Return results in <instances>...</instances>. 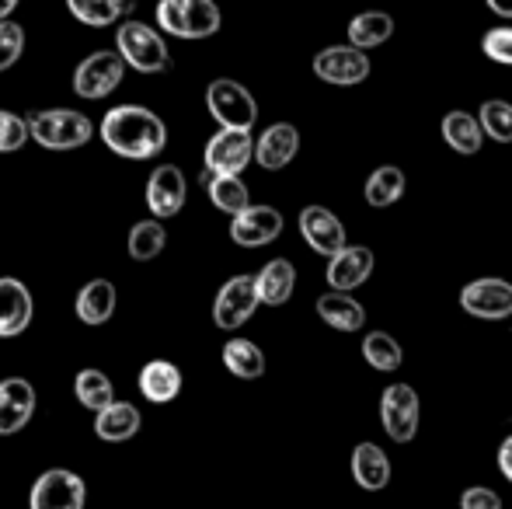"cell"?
Returning <instances> with one entry per match:
<instances>
[{"label":"cell","mask_w":512,"mask_h":509,"mask_svg":"<svg viewBox=\"0 0 512 509\" xmlns=\"http://www.w3.org/2000/svg\"><path fill=\"white\" fill-rule=\"evenodd\" d=\"M460 509H502L499 492L485 489V485H471L460 492Z\"/></svg>","instance_id":"f35d334b"},{"label":"cell","mask_w":512,"mask_h":509,"mask_svg":"<svg viewBox=\"0 0 512 509\" xmlns=\"http://www.w3.org/2000/svg\"><path fill=\"white\" fill-rule=\"evenodd\" d=\"M25 143H28L25 116L0 109V154H14V150H21Z\"/></svg>","instance_id":"8d00e7d4"},{"label":"cell","mask_w":512,"mask_h":509,"mask_svg":"<svg viewBox=\"0 0 512 509\" xmlns=\"http://www.w3.org/2000/svg\"><path fill=\"white\" fill-rule=\"evenodd\" d=\"M35 318V300L21 279L0 276V339H18Z\"/></svg>","instance_id":"2e32d148"},{"label":"cell","mask_w":512,"mask_h":509,"mask_svg":"<svg viewBox=\"0 0 512 509\" xmlns=\"http://www.w3.org/2000/svg\"><path fill=\"white\" fill-rule=\"evenodd\" d=\"M74 398L81 401L88 412L98 415L102 408H108L115 401V387H112V381H108V374L88 367V370H81V374L74 377Z\"/></svg>","instance_id":"d6a6232c"},{"label":"cell","mask_w":512,"mask_h":509,"mask_svg":"<svg viewBox=\"0 0 512 509\" xmlns=\"http://www.w3.org/2000/svg\"><path fill=\"white\" fill-rule=\"evenodd\" d=\"M203 185H206V192H209V203H213L220 213H227L230 220L251 206V192H248V185H244V178L203 175Z\"/></svg>","instance_id":"4316f807"},{"label":"cell","mask_w":512,"mask_h":509,"mask_svg":"<svg viewBox=\"0 0 512 509\" xmlns=\"http://www.w3.org/2000/svg\"><path fill=\"white\" fill-rule=\"evenodd\" d=\"M251 161H255V136L241 129H216L203 150V175L241 178Z\"/></svg>","instance_id":"52a82bcc"},{"label":"cell","mask_w":512,"mask_h":509,"mask_svg":"<svg viewBox=\"0 0 512 509\" xmlns=\"http://www.w3.org/2000/svg\"><path fill=\"white\" fill-rule=\"evenodd\" d=\"M164 245H168V227L150 217L133 224V231H129V238H126V248L133 262H154V258L164 252Z\"/></svg>","instance_id":"1f68e13d"},{"label":"cell","mask_w":512,"mask_h":509,"mask_svg":"<svg viewBox=\"0 0 512 509\" xmlns=\"http://www.w3.org/2000/svg\"><path fill=\"white\" fill-rule=\"evenodd\" d=\"M297 224H300L304 241L310 245V252H317L324 258L338 255L345 245H349V238H345V224L328 210V206H304Z\"/></svg>","instance_id":"9a60e30c"},{"label":"cell","mask_w":512,"mask_h":509,"mask_svg":"<svg viewBox=\"0 0 512 509\" xmlns=\"http://www.w3.org/2000/svg\"><path fill=\"white\" fill-rule=\"evenodd\" d=\"M25 53V28L18 21H0V74L11 70Z\"/></svg>","instance_id":"d590c367"},{"label":"cell","mask_w":512,"mask_h":509,"mask_svg":"<svg viewBox=\"0 0 512 509\" xmlns=\"http://www.w3.org/2000/svg\"><path fill=\"white\" fill-rule=\"evenodd\" d=\"M182 370L175 367L171 360H150L143 363L140 377H136V387H140V394L150 401V405H171V401L182 394Z\"/></svg>","instance_id":"44dd1931"},{"label":"cell","mask_w":512,"mask_h":509,"mask_svg":"<svg viewBox=\"0 0 512 509\" xmlns=\"http://www.w3.org/2000/svg\"><path fill=\"white\" fill-rule=\"evenodd\" d=\"M314 74L321 77L324 84H335V88H356L370 77V56L352 49L349 42L345 46H328L314 56Z\"/></svg>","instance_id":"4fadbf2b"},{"label":"cell","mask_w":512,"mask_h":509,"mask_svg":"<svg viewBox=\"0 0 512 509\" xmlns=\"http://www.w3.org/2000/svg\"><path fill=\"white\" fill-rule=\"evenodd\" d=\"M499 471L506 475V482H512V433L502 440V447H499Z\"/></svg>","instance_id":"ab89813d"},{"label":"cell","mask_w":512,"mask_h":509,"mask_svg":"<svg viewBox=\"0 0 512 509\" xmlns=\"http://www.w3.org/2000/svg\"><path fill=\"white\" fill-rule=\"evenodd\" d=\"M28 140L46 150H81L95 136V123L77 109H39L25 116Z\"/></svg>","instance_id":"7a4b0ae2"},{"label":"cell","mask_w":512,"mask_h":509,"mask_svg":"<svg viewBox=\"0 0 512 509\" xmlns=\"http://www.w3.org/2000/svg\"><path fill=\"white\" fill-rule=\"evenodd\" d=\"M474 119H478L485 140L512 143V102H506V98H488V102H481Z\"/></svg>","instance_id":"e575fe53"},{"label":"cell","mask_w":512,"mask_h":509,"mask_svg":"<svg viewBox=\"0 0 512 509\" xmlns=\"http://www.w3.org/2000/svg\"><path fill=\"white\" fill-rule=\"evenodd\" d=\"M88 506V482L70 468H49L35 478L28 492V509H84Z\"/></svg>","instance_id":"8992f818"},{"label":"cell","mask_w":512,"mask_h":509,"mask_svg":"<svg viewBox=\"0 0 512 509\" xmlns=\"http://www.w3.org/2000/svg\"><path fill=\"white\" fill-rule=\"evenodd\" d=\"M115 304H119V290H115V283H112V279L98 276V279H88V283L77 290L74 314H77V321L98 328L115 314Z\"/></svg>","instance_id":"ffe728a7"},{"label":"cell","mask_w":512,"mask_h":509,"mask_svg":"<svg viewBox=\"0 0 512 509\" xmlns=\"http://www.w3.org/2000/svg\"><path fill=\"white\" fill-rule=\"evenodd\" d=\"M157 28L175 39H209V35L220 32L223 14L213 0H161L154 11Z\"/></svg>","instance_id":"277c9868"},{"label":"cell","mask_w":512,"mask_h":509,"mask_svg":"<svg viewBox=\"0 0 512 509\" xmlns=\"http://www.w3.org/2000/svg\"><path fill=\"white\" fill-rule=\"evenodd\" d=\"M481 53H485L492 63H502V67H512V25L488 28L485 39H481Z\"/></svg>","instance_id":"74e56055"},{"label":"cell","mask_w":512,"mask_h":509,"mask_svg":"<svg viewBox=\"0 0 512 509\" xmlns=\"http://www.w3.org/2000/svg\"><path fill=\"white\" fill-rule=\"evenodd\" d=\"M373 272V252L366 245H345L338 255L328 258V286L331 293H352L363 286Z\"/></svg>","instance_id":"d6986e66"},{"label":"cell","mask_w":512,"mask_h":509,"mask_svg":"<svg viewBox=\"0 0 512 509\" xmlns=\"http://www.w3.org/2000/svg\"><path fill=\"white\" fill-rule=\"evenodd\" d=\"M70 14L88 28H108L133 14V4L129 0H70Z\"/></svg>","instance_id":"4dcf8cb0"},{"label":"cell","mask_w":512,"mask_h":509,"mask_svg":"<svg viewBox=\"0 0 512 509\" xmlns=\"http://www.w3.org/2000/svg\"><path fill=\"white\" fill-rule=\"evenodd\" d=\"M126 77V63L119 60L115 49H95L91 56H84L74 70V95L88 98V102H102L112 95Z\"/></svg>","instance_id":"9c48e42d"},{"label":"cell","mask_w":512,"mask_h":509,"mask_svg":"<svg viewBox=\"0 0 512 509\" xmlns=\"http://www.w3.org/2000/svg\"><path fill=\"white\" fill-rule=\"evenodd\" d=\"M314 307L317 318L335 332H359L366 325V307L352 293H321Z\"/></svg>","instance_id":"d4e9b609"},{"label":"cell","mask_w":512,"mask_h":509,"mask_svg":"<svg viewBox=\"0 0 512 509\" xmlns=\"http://www.w3.org/2000/svg\"><path fill=\"white\" fill-rule=\"evenodd\" d=\"M352 478H356L359 489L366 492H380L391 485V457L377 447V443H359L352 450Z\"/></svg>","instance_id":"cb8c5ba5"},{"label":"cell","mask_w":512,"mask_h":509,"mask_svg":"<svg viewBox=\"0 0 512 509\" xmlns=\"http://www.w3.org/2000/svg\"><path fill=\"white\" fill-rule=\"evenodd\" d=\"M363 360L380 374H394L405 363V349L391 332H370L363 339Z\"/></svg>","instance_id":"836d02e7"},{"label":"cell","mask_w":512,"mask_h":509,"mask_svg":"<svg viewBox=\"0 0 512 509\" xmlns=\"http://www.w3.org/2000/svg\"><path fill=\"white\" fill-rule=\"evenodd\" d=\"M405 171L398 168V164H380V168H373V175L366 178V203L377 206V210H384V206H394L401 196H405Z\"/></svg>","instance_id":"f1b7e54d"},{"label":"cell","mask_w":512,"mask_h":509,"mask_svg":"<svg viewBox=\"0 0 512 509\" xmlns=\"http://www.w3.org/2000/svg\"><path fill=\"white\" fill-rule=\"evenodd\" d=\"M258 290H255V276L241 272V276H230L227 283L216 290L213 300V325L220 332H237L244 328L258 311Z\"/></svg>","instance_id":"ba28073f"},{"label":"cell","mask_w":512,"mask_h":509,"mask_svg":"<svg viewBox=\"0 0 512 509\" xmlns=\"http://www.w3.org/2000/svg\"><path fill=\"white\" fill-rule=\"evenodd\" d=\"M147 210L150 220H171L185 210V199H189V182H185V171L178 164H157L147 178Z\"/></svg>","instance_id":"8fae6325"},{"label":"cell","mask_w":512,"mask_h":509,"mask_svg":"<svg viewBox=\"0 0 512 509\" xmlns=\"http://www.w3.org/2000/svg\"><path fill=\"white\" fill-rule=\"evenodd\" d=\"M35 387L25 377H4L0 381V436H14L32 422L35 415Z\"/></svg>","instance_id":"e0dca14e"},{"label":"cell","mask_w":512,"mask_h":509,"mask_svg":"<svg viewBox=\"0 0 512 509\" xmlns=\"http://www.w3.org/2000/svg\"><path fill=\"white\" fill-rule=\"evenodd\" d=\"M422 419V401L411 384H391L380 394V422L394 443H411Z\"/></svg>","instance_id":"30bf717a"},{"label":"cell","mask_w":512,"mask_h":509,"mask_svg":"<svg viewBox=\"0 0 512 509\" xmlns=\"http://www.w3.org/2000/svg\"><path fill=\"white\" fill-rule=\"evenodd\" d=\"M300 154V129L293 123H272L255 140V161L265 171H283Z\"/></svg>","instance_id":"ac0fdd59"},{"label":"cell","mask_w":512,"mask_h":509,"mask_svg":"<svg viewBox=\"0 0 512 509\" xmlns=\"http://www.w3.org/2000/svg\"><path fill=\"white\" fill-rule=\"evenodd\" d=\"M14 11H18V0H0V21H11Z\"/></svg>","instance_id":"60d3db41"},{"label":"cell","mask_w":512,"mask_h":509,"mask_svg":"<svg viewBox=\"0 0 512 509\" xmlns=\"http://www.w3.org/2000/svg\"><path fill=\"white\" fill-rule=\"evenodd\" d=\"M115 53L136 74H164L171 67V53L164 35L157 28L143 25V21L126 18L115 25Z\"/></svg>","instance_id":"3957f363"},{"label":"cell","mask_w":512,"mask_h":509,"mask_svg":"<svg viewBox=\"0 0 512 509\" xmlns=\"http://www.w3.org/2000/svg\"><path fill=\"white\" fill-rule=\"evenodd\" d=\"M283 234V213L276 206L251 203L244 213L230 220V241L241 248H265Z\"/></svg>","instance_id":"5bb4252c"},{"label":"cell","mask_w":512,"mask_h":509,"mask_svg":"<svg viewBox=\"0 0 512 509\" xmlns=\"http://www.w3.org/2000/svg\"><path fill=\"white\" fill-rule=\"evenodd\" d=\"M255 290H258V304L283 307L293 297V290H297V269H293L290 258H269L258 269Z\"/></svg>","instance_id":"7402d4cb"},{"label":"cell","mask_w":512,"mask_h":509,"mask_svg":"<svg viewBox=\"0 0 512 509\" xmlns=\"http://www.w3.org/2000/svg\"><path fill=\"white\" fill-rule=\"evenodd\" d=\"M206 109L209 116L220 123V129H241V133H251L258 119V102L241 81L234 77H216L206 88Z\"/></svg>","instance_id":"5b68a950"},{"label":"cell","mask_w":512,"mask_h":509,"mask_svg":"<svg viewBox=\"0 0 512 509\" xmlns=\"http://www.w3.org/2000/svg\"><path fill=\"white\" fill-rule=\"evenodd\" d=\"M140 426H143V415H140V408H136L133 401L115 398L112 405L102 408V412L95 415V433H98V440H105V443L133 440V436L140 433Z\"/></svg>","instance_id":"603a6c76"},{"label":"cell","mask_w":512,"mask_h":509,"mask_svg":"<svg viewBox=\"0 0 512 509\" xmlns=\"http://www.w3.org/2000/svg\"><path fill=\"white\" fill-rule=\"evenodd\" d=\"M223 367L241 381H258L265 374V353L251 339H230L223 346Z\"/></svg>","instance_id":"f546056e"},{"label":"cell","mask_w":512,"mask_h":509,"mask_svg":"<svg viewBox=\"0 0 512 509\" xmlns=\"http://www.w3.org/2000/svg\"><path fill=\"white\" fill-rule=\"evenodd\" d=\"M443 140L450 143V150H457V154H464V157L478 154V150L485 147V133H481L478 119L464 109H453L443 116Z\"/></svg>","instance_id":"83f0119b"},{"label":"cell","mask_w":512,"mask_h":509,"mask_svg":"<svg viewBox=\"0 0 512 509\" xmlns=\"http://www.w3.org/2000/svg\"><path fill=\"white\" fill-rule=\"evenodd\" d=\"M460 307L471 318L481 321H506L512 318V283L502 276H481L460 290Z\"/></svg>","instance_id":"7c38bea8"},{"label":"cell","mask_w":512,"mask_h":509,"mask_svg":"<svg viewBox=\"0 0 512 509\" xmlns=\"http://www.w3.org/2000/svg\"><path fill=\"white\" fill-rule=\"evenodd\" d=\"M98 136L112 154L126 161H150L168 147V126L143 105H115L98 123Z\"/></svg>","instance_id":"6da1fadb"},{"label":"cell","mask_w":512,"mask_h":509,"mask_svg":"<svg viewBox=\"0 0 512 509\" xmlns=\"http://www.w3.org/2000/svg\"><path fill=\"white\" fill-rule=\"evenodd\" d=\"M394 35V18L387 11H363L349 21V46L366 53V49L384 46Z\"/></svg>","instance_id":"484cf974"}]
</instances>
